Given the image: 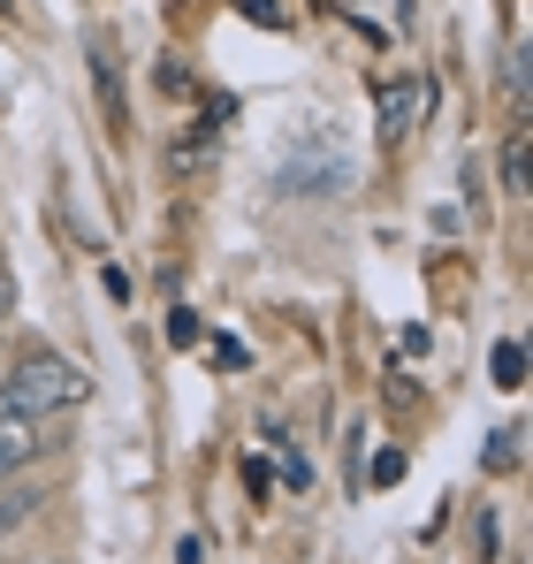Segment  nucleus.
Returning <instances> with one entry per match:
<instances>
[{
  "label": "nucleus",
  "mask_w": 533,
  "mask_h": 564,
  "mask_svg": "<svg viewBox=\"0 0 533 564\" xmlns=\"http://www.w3.org/2000/svg\"><path fill=\"white\" fill-rule=\"evenodd\" d=\"M91 397L85 367H69V359H54V351H31V359H15L8 381H0V412H15V420H46V412H77Z\"/></svg>",
  "instance_id": "nucleus-1"
},
{
  "label": "nucleus",
  "mask_w": 533,
  "mask_h": 564,
  "mask_svg": "<svg viewBox=\"0 0 533 564\" xmlns=\"http://www.w3.org/2000/svg\"><path fill=\"white\" fill-rule=\"evenodd\" d=\"M412 115H427V85H420V77L381 85V138H404V130H412Z\"/></svg>",
  "instance_id": "nucleus-2"
},
{
  "label": "nucleus",
  "mask_w": 533,
  "mask_h": 564,
  "mask_svg": "<svg viewBox=\"0 0 533 564\" xmlns=\"http://www.w3.org/2000/svg\"><path fill=\"white\" fill-rule=\"evenodd\" d=\"M46 443H39V420H15V412H0V480L15 466H31Z\"/></svg>",
  "instance_id": "nucleus-3"
},
{
  "label": "nucleus",
  "mask_w": 533,
  "mask_h": 564,
  "mask_svg": "<svg viewBox=\"0 0 533 564\" xmlns=\"http://www.w3.org/2000/svg\"><path fill=\"white\" fill-rule=\"evenodd\" d=\"M39 503H46L39 488H8V496H0V542H8L15 527H31V519H39Z\"/></svg>",
  "instance_id": "nucleus-4"
},
{
  "label": "nucleus",
  "mask_w": 533,
  "mask_h": 564,
  "mask_svg": "<svg viewBox=\"0 0 533 564\" xmlns=\"http://www.w3.org/2000/svg\"><path fill=\"white\" fill-rule=\"evenodd\" d=\"M488 367H496V389H519V381H526V351H519V344H496Z\"/></svg>",
  "instance_id": "nucleus-5"
},
{
  "label": "nucleus",
  "mask_w": 533,
  "mask_h": 564,
  "mask_svg": "<svg viewBox=\"0 0 533 564\" xmlns=\"http://www.w3.org/2000/svg\"><path fill=\"white\" fill-rule=\"evenodd\" d=\"M503 184H511V198H526V138H511V145H503Z\"/></svg>",
  "instance_id": "nucleus-6"
},
{
  "label": "nucleus",
  "mask_w": 533,
  "mask_h": 564,
  "mask_svg": "<svg viewBox=\"0 0 533 564\" xmlns=\"http://www.w3.org/2000/svg\"><path fill=\"white\" fill-rule=\"evenodd\" d=\"M198 336H206V328H198V313H191V305H176V313H168V344H176V351H191Z\"/></svg>",
  "instance_id": "nucleus-7"
},
{
  "label": "nucleus",
  "mask_w": 533,
  "mask_h": 564,
  "mask_svg": "<svg viewBox=\"0 0 533 564\" xmlns=\"http://www.w3.org/2000/svg\"><path fill=\"white\" fill-rule=\"evenodd\" d=\"M206 359H214L221 375H237V367H244V344H237V336H214V344H206Z\"/></svg>",
  "instance_id": "nucleus-8"
},
{
  "label": "nucleus",
  "mask_w": 533,
  "mask_h": 564,
  "mask_svg": "<svg viewBox=\"0 0 533 564\" xmlns=\"http://www.w3.org/2000/svg\"><path fill=\"white\" fill-rule=\"evenodd\" d=\"M511 466H519V427H503L496 451H488V473H511Z\"/></svg>",
  "instance_id": "nucleus-9"
},
{
  "label": "nucleus",
  "mask_w": 533,
  "mask_h": 564,
  "mask_svg": "<svg viewBox=\"0 0 533 564\" xmlns=\"http://www.w3.org/2000/svg\"><path fill=\"white\" fill-rule=\"evenodd\" d=\"M244 15H252V23H282V8H274V0H244Z\"/></svg>",
  "instance_id": "nucleus-10"
},
{
  "label": "nucleus",
  "mask_w": 533,
  "mask_h": 564,
  "mask_svg": "<svg viewBox=\"0 0 533 564\" xmlns=\"http://www.w3.org/2000/svg\"><path fill=\"white\" fill-rule=\"evenodd\" d=\"M8 313H15V282L0 275V328H8Z\"/></svg>",
  "instance_id": "nucleus-11"
}]
</instances>
